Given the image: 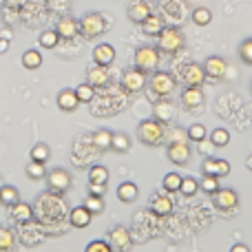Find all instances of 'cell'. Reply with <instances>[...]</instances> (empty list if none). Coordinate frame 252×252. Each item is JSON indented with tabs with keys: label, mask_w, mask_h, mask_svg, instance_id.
I'll list each match as a JSON object with an SVG mask.
<instances>
[{
	"label": "cell",
	"mask_w": 252,
	"mask_h": 252,
	"mask_svg": "<svg viewBox=\"0 0 252 252\" xmlns=\"http://www.w3.org/2000/svg\"><path fill=\"white\" fill-rule=\"evenodd\" d=\"M184 44H186V35L177 27H164L157 35V47L164 53H177L179 49H184Z\"/></svg>",
	"instance_id": "6da1fadb"
},
{
	"label": "cell",
	"mask_w": 252,
	"mask_h": 252,
	"mask_svg": "<svg viewBox=\"0 0 252 252\" xmlns=\"http://www.w3.org/2000/svg\"><path fill=\"white\" fill-rule=\"evenodd\" d=\"M137 137L146 146H159L164 142V126L159 120H144L137 126Z\"/></svg>",
	"instance_id": "7a4b0ae2"
},
{
	"label": "cell",
	"mask_w": 252,
	"mask_h": 252,
	"mask_svg": "<svg viewBox=\"0 0 252 252\" xmlns=\"http://www.w3.org/2000/svg\"><path fill=\"white\" fill-rule=\"evenodd\" d=\"M78 25H80V33H82L84 38H89V40L97 38V35H102L106 31L104 16H102V13H97V11L84 13V16L78 20Z\"/></svg>",
	"instance_id": "3957f363"
},
{
	"label": "cell",
	"mask_w": 252,
	"mask_h": 252,
	"mask_svg": "<svg viewBox=\"0 0 252 252\" xmlns=\"http://www.w3.org/2000/svg\"><path fill=\"white\" fill-rule=\"evenodd\" d=\"M157 64H159V51L155 47H139L135 51V66L142 69L144 73L148 71H155Z\"/></svg>",
	"instance_id": "277c9868"
},
{
	"label": "cell",
	"mask_w": 252,
	"mask_h": 252,
	"mask_svg": "<svg viewBox=\"0 0 252 252\" xmlns=\"http://www.w3.org/2000/svg\"><path fill=\"white\" fill-rule=\"evenodd\" d=\"M175 87H177L175 78L170 73H166V71H157L151 78V91L155 93L157 97H168L170 93L175 91Z\"/></svg>",
	"instance_id": "5b68a950"
},
{
	"label": "cell",
	"mask_w": 252,
	"mask_h": 252,
	"mask_svg": "<svg viewBox=\"0 0 252 252\" xmlns=\"http://www.w3.org/2000/svg\"><path fill=\"white\" fill-rule=\"evenodd\" d=\"M122 87H124V91L126 93H139V91H144V87H146V73H144L142 69H128V71H124V75H122Z\"/></svg>",
	"instance_id": "8992f818"
},
{
	"label": "cell",
	"mask_w": 252,
	"mask_h": 252,
	"mask_svg": "<svg viewBox=\"0 0 252 252\" xmlns=\"http://www.w3.org/2000/svg\"><path fill=\"white\" fill-rule=\"evenodd\" d=\"M47 186L51 192H66L71 188V175L64 168H56L47 173Z\"/></svg>",
	"instance_id": "52a82bcc"
},
{
	"label": "cell",
	"mask_w": 252,
	"mask_h": 252,
	"mask_svg": "<svg viewBox=\"0 0 252 252\" xmlns=\"http://www.w3.org/2000/svg\"><path fill=\"white\" fill-rule=\"evenodd\" d=\"M166 155H168V159L173 161V164L184 166V164H188L192 151H190V146L186 144V139H177V142H170L168 144V151H166Z\"/></svg>",
	"instance_id": "ba28073f"
},
{
	"label": "cell",
	"mask_w": 252,
	"mask_h": 252,
	"mask_svg": "<svg viewBox=\"0 0 252 252\" xmlns=\"http://www.w3.org/2000/svg\"><path fill=\"white\" fill-rule=\"evenodd\" d=\"M213 204L215 208L228 213V210H235L239 206V197H237V192L232 188H219L217 192H213Z\"/></svg>",
	"instance_id": "9c48e42d"
},
{
	"label": "cell",
	"mask_w": 252,
	"mask_h": 252,
	"mask_svg": "<svg viewBox=\"0 0 252 252\" xmlns=\"http://www.w3.org/2000/svg\"><path fill=\"white\" fill-rule=\"evenodd\" d=\"M179 75H182V82H186L188 87H201L204 82L206 73H204V66L195 64V62H188L179 69Z\"/></svg>",
	"instance_id": "30bf717a"
},
{
	"label": "cell",
	"mask_w": 252,
	"mask_h": 252,
	"mask_svg": "<svg viewBox=\"0 0 252 252\" xmlns=\"http://www.w3.org/2000/svg\"><path fill=\"white\" fill-rule=\"evenodd\" d=\"M173 199H170V192L168 190H161V192H155L151 197V210L159 217H166V215L173 213Z\"/></svg>",
	"instance_id": "8fae6325"
},
{
	"label": "cell",
	"mask_w": 252,
	"mask_h": 252,
	"mask_svg": "<svg viewBox=\"0 0 252 252\" xmlns=\"http://www.w3.org/2000/svg\"><path fill=\"white\" fill-rule=\"evenodd\" d=\"M109 244L115 250H126L130 248V232L126 226H115L109 230Z\"/></svg>",
	"instance_id": "7c38bea8"
},
{
	"label": "cell",
	"mask_w": 252,
	"mask_h": 252,
	"mask_svg": "<svg viewBox=\"0 0 252 252\" xmlns=\"http://www.w3.org/2000/svg\"><path fill=\"white\" fill-rule=\"evenodd\" d=\"M201 170H204V175H215V177H226L228 173H230V164H228L226 159H215V157H208V159L201 164Z\"/></svg>",
	"instance_id": "4fadbf2b"
},
{
	"label": "cell",
	"mask_w": 252,
	"mask_h": 252,
	"mask_svg": "<svg viewBox=\"0 0 252 252\" xmlns=\"http://www.w3.org/2000/svg\"><path fill=\"white\" fill-rule=\"evenodd\" d=\"M111 80V73H109V66L104 64H95L87 71V82L91 87H106Z\"/></svg>",
	"instance_id": "5bb4252c"
},
{
	"label": "cell",
	"mask_w": 252,
	"mask_h": 252,
	"mask_svg": "<svg viewBox=\"0 0 252 252\" xmlns=\"http://www.w3.org/2000/svg\"><path fill=\"white\" fill-rule=\"evenodd\" d=\"M56 31H58V35H60V38L71 40V38H75V35L80 33V25H78V20H75V18L62 16L60 20H58V25H56Z\"/></svg>",
	"instance_id": "9a60e30c"
},
{
	"label": "cell",
	"mask_w": 252,
	"mask_h": 252,
	"mask_svg": "<svg viewBox=\"0 0 252 252\" xmlns=\"http://www.w3.org/2000/svg\"><path fill=\"white\" fill-rule=\"evenodd\" d=\"M226 69H228L226 60L219 56H210L208 60L204 62V73L208 75V78H215V80L223 78V75H226Z\"/></svg>",
	"instance_id": "2e32d148"
},
{
	"label": "cell",
	"mask_w": 252,
	"mask_h": 252,
	"mask_svg": "<svg viewBox=\"0 0 252 252\" xmlns=\"http://www.w3.org/2000/svg\"><path fill=\"white\" fill-rule=\"evenodd\" d=\"M80 106V100L75 95V89H64V91L58 93V109L64 111V113H73Z\"/></svg>",
	"instance_id": "e0dca14e"
},
{
	"label": "cell",
	"mask_w": 252,
	"mask_h": 252,
	"mask_svg": "<svg viewBox=\"0 0 252 252\" xmlns=\"http://www.w3.org/2000/svg\"><path fill=\"white\" fill-rule=\"evenodd\" d=\"M153 118L155 120H159L161 124H168V122H173V118H175V104L170 100H157L155 102V109H153Z\"/></svg>",
	"instance_id": "ac0fdd59"
},
{
	"label": "cell",
	"mask_w": 252,
	"mask_h": 252,
	"mask_svg": "<svg viewBox=\"0 0 252 252\" xmlns=\"http://www.w3.org/2000/svg\"><path fill=\"white\" fill-rule=\"evenodd\" d=\"M151 7L148 2H142V0H133V4L128 7V20L135 22V25H142L148 16H151Z\"/></svg>",
	"instance_id": "d6986e66"
},
{
	"label": "cell",
	"mask_w": 252,
	"mask_h": 252,
	"mask_svg": "<svg viewBox=\"0 0 252 252\" xmlns=\"http://www.w3.org/2000/svg\"><path fill=\"white\" fill-rule=\"evenodd\" d=\"M115 60V49L111 47V44H97L95 49H93V62L95 64H104V66H111Z\"/></svg>",
	"instance_id": "ffe728a7"
},
{
	"label": "cell",
	"mask_w": 252,
	"mask_h": 252,
	"mask_svg": "<svg viewBox=\"0 0 252 252\" xmlns=\"http://www.w3.org/2000/svg\"><path fill=\"white\" fill-rule=\"evenodd\" d=\"M182 102L186 109H197V106L204 104V91L201 87H188L186 91L182 93Z\"/></svg>",
	"instance_id": "44dd1931"
},
{
	"label": "cell",
	"mask_w": 252,
	"mask_h": 252,
	"mask_svg": "<svg viewBox=\"0 0 252 252\" xmlns=\"http://www.w3.org/2000/svg\"><path fill=\"white\" fill-rule=\"evenodd\" d=\"M9 213H11V219L16 223H27L33 217V210H31L29 204H22V201H16L13 206H9Z\"/></svg>",
	"instance_id": "7402d4cb"
},
{
	"label": "cell",
	"mask_w": 252,
	"mask_h": 252,
	"mask_svg": "<svg viewBox=\"0 0 252 252\" xmlns=\"http://www.w3.org/2000/svg\"><path fill=\"white\" fill-rule=\"evenodd\" d=\"M91 217H93V215L89 213V210L84 208V204H82V206H78V208L71 210L69 221H71V226H73V228H87L89 223H91Z\"/></svg>",
	"instance_id": "603a6c76"
},
{
	"label": "cell",
	"mask_w": 252,
	"mask_h": 252,
	"mask_svg": "<svg viewBox=\"0 0 252 252\" xmlns=\"http://www.w3.org/2000/svg\"><path fill=\"white\" fill-rule=\"evenodd\" d=\"M137 195H139V190L133 182L120 184V188H118V199L120 201H124V204H133V201L137 199Z\"/></svg>",
	"instance_id": "cb8c5ba5"
},
{
	"label": "cell",
	"mask_w": 252,
	"mask_h": 252,
	"mask_svg": "<svg viewBox=\"0 0 252 252\" xmlns=\"http://www.w3.org/2000/svg\"><path fill=\"white\" fill-rule=\"evenodd\" d=\"M164 27H166L164 20H161L159 16H155V13H151V16L142 22V29L146 35H159V31L164 29Z\"/></svg>",
	"instance_id": "d4e9b609"
},
{
	"label": "cell",
	"mask_w": 252,
	"mask_h": 252,
	"mask_svg": "<svg viewBox=\"0 0 252 252\" xmlns=\"http://www.w3.org/2000/svg\"><path fill=\"white\" fill-rule=\"evenodd\" d=\"M40 64H42V56H40V51L29 49V51L22 53V66H25V69L35 71V69H40Z\"/></svg>",
	"instance_id": "484cf974"
},
{
	"label": "cell",
	"mask_w": 252,
	"mask_h": 252,
	"mask_svg": "<svg viewBox=\"0 0 252 252\" xmlns=\"http://www.w3.org/2000/svg\"><path fill=\"white\" fill-rule=\"evenodd\" d=\"M25 173H27V177L33 179V182H40V179L47 177V168H44V164H42V161H33V159L27 164Z\"/></svg>",
	"instance_id": "4316f807"
},
{
	"label": "cell",
	"mask_w": 252,
	"mask_h": 252,
	"mask_svg": "<svg viewBox=\"0 0 252 252\" xmlns=\"http://www.w3.org/2000/svg\"><path fill=\"white\" fill-rule=\"evenodd\" d=\"M111 137H113L111 130H95V133H93V146H95L97 151H109Z\"/></svg>",
	"instance_id": "83f0119b"
},
{
	"label": "cell",
	"mask_w": 252,
	"mask_h": 252,
	"mask_svg": "<svg viewBox=\"0 0 252 252\" xmlns=\"http://www.w3.org/2000/svg\"><path fill=\"white\" fill-rule=\"evenodd\" d=\"M16 201H20V192L13 186H2L0 188V204L2 206H13Z\"/></svg>",
	"instance_id": "f1b7e54d"
},
{
	"label": "cell",
	"mask_w": 252,
	"mask_h": 252,
	"mask_svg": "<svg viewBox=\"0 0 252 252\" xmlns=\"http://www.w3.org/2000/svg\"><path fill=\"white\" fill-rule=\"evenodd\" d=\"M111 148H113L115 153H128V148H130V139H128V135H124V133H113V137H111Z\"/></svg>",
	"instance_id": "f546056e"
},
{
	"label": "cell",
	"mask_w": 252,
	"mask_h": 252,
	"mask_svg": "<svg viewBox=\"0 0 252 252\" xmlns=\"http://www.w3.org/2000/svg\"><path fill=\"white\" fill-rule=\"evenodd\" d=\"M75 95H78V100H80V104H89V102H93L95 100V87H91L89 82H84V84H80L78 89H75Z\"/></svg>",
	"instance_id": "4dcf8cb0"
},
{
	"label": "cell",
	"mask_w": 252,
	"mask_h": 252,
	"mask_svg": "<svg viewBox=\"0 0 252 252\" xmlns=\"http://www.w3.org/2000/svg\"><path fill=\"white\" fill-rule=\"evenodd\" d=\"M84 208L91 215H100L102 210H104V199H102L100 195H89L87 199H84Z\"/></svg>",
	"instance_id": "1f68e13d"
},
{
	"label": "cell",
	"mask_w": 252,
	"mask_h": 252,
	"mask_svg": "<svg viewBox=\"0 0 252 252\" xmlns=\"http://www.w3.org/2000/svg\"><path fill=\"white\" fill-rule=\"evenodd\" d=\"M109 182V170L104 166H93L89 170V184H106Z\"/></svg>",
	"instance_id": "d6a6232c"
},
{
	"label": "cell",
	"mask_w": 252,
	"mask_h": 252,
	"mask_svg": "<svg viewBox=\"0 0 252 252\" xmlns=\"http://www.w3.org/2000/svg\"><path fill=\"white\" fill-rule=\"evenodd\" d=\"M182 175L179 173H168L164 177V182H161V186H164V190L168 192H179V186H182Z\"/></svg>",
	"instance_id": "836d02e7"
},
{
	"label": "cell",
	"mask_w": 252,
	"mask_h": 252,
	"mask_svg": "<svg viewBox=\"0 0 252 252\" xmlns=\"http://www.w3.org/2000/svg\"><path fill=\"white\" fill-rule=\"evenodd\" d=\"M58 40H60V35H58L56 29L42 31V33H40V47H44V49H56V47H58Z\"/></svg>",
	"instance_id": "e575fe53"
},
{
	"label": "cell",
	"mask_w": 252,
	"mask_h": 252,
	"mask_svg": "<svg viewBox=\"0 0 252 252\" xmlns=\"http://www.w3.org/2000/svg\"><path fill=\"white\" fill-rule=\"evenodd\" d=\"M210 20H213V13H210V9H206V7H197L195 11H192V22H195L197 27H206V25H210Z\"/></svg>",
	"instance_id": "d590c367"
},
{
	"label": "cell",
	"mask_w": 252,
	"mask_h": 252,
	"mask_svg": "<svg viewBox=\"0 0 252 252\" xmlns=\"http://www.w3.org/2000/svg\"><path fill=\"white\" fill-rule=\"evenodd\" d=\"M49 157H51V148H49L47 144L40 142V144H35V146L31 148V159H33V161H42V164H44Z\"/></svg>",
	"instance_id": "8d00e7d4"
},
{
	"label": "cell",
	"mask_w": 252,
	"mask_h": 252,
	"mask_svg": "<svg viewBox=\"0 0 252 252\" xmlns=\"http://www.w3.org/2000/svg\"><path fill=\"white\" fill-rule=\"evenodd\" d=\"M199 188L206 192V195H213V192H217L219 188V177H215V175H206L204 179H201V184H199Z\"/></svg>",
	"instance_id": "74e56055"
},
{
	"label": "cell",
	"mask_w": 252,
	"mask_h": 252,
	"mask_svg": "<svg viewBox=\"0 0 252 252\" xmlns=\"http://www.w3.org/2000/svg\"><path fill=\"white\" fill-rule=\"evenodd\" d=\"M197 190H199V182H197V179H192V177H184V179H182L179 192H182L184 197H192Z\"/></svg>",
	"instance_id": "f35d334b"
},
{
	"label": "cell",
	"mask_w": 252,
	"mask_h": 252,
	"mask_svg": "<svg viewBox=\"0 0 252 252\" xmlns=\"http://www.w3.org/2000/svg\"><path fill=\"white\" fill-rule=\"evenodd\" d=\"M210 142L215 144V146H228V142H230V133H228L226 128H215L213 133H210Z\"/></svg>",
	"instance_id": "ab89813d"
},
{
	"label": "cell",
	"mask_w": 252,
	"mask_h": 252,
	"mask_svg": "<svg viewBox=\"0 0 252 252\" xmlns=\"http://www.w3.org/2000/svg\"><path fill=\"white\" fill-rule=\"evenodd\" d=\"M186 137L188 139H192V142H204L206 139V126L204 124H192L190 128L186 130Z\"/></svg>",
	"instance_id": "60d3db41"
},
{
	"label": "cell",
	"mask_w": 252,
	"mask_h": 252,
	"mask_svg": "<svg viewBox=\"0 0 252 252\" xmlns=\"http://www.w3.org/2000/svg\"><path fill=\"white\" fill-rule=\"evenodd\" d=\"M16 244V237L9 228H0V250H11Z\"/></svg>",
	"instance_id": "b9f144b4"
},
{
	"label": "cell",
	"mask_w": 252,
	"mask_h": 252,
	"mask_svg": "<svg viewBox=\"0 0 252 252\" xmlns=\"http://www.w3.org/2000/svg\"><path fill=\"white\" fill-rule=\"evenodd\" d=\"M239 56H241V60H244L246 64L252 66V38H248V40H244V42H241Z\"/></svg>",
	"instance_id": "7bdbcfd3"
},
{
	"label": "cell",
	"mask_w": 252,
	"mask_h": 252,
	"mask_svg": "<svg viewBox=\"0 0 252 252\" xmlns=\"http://www.w3.org/2000/svg\"><path fill=\"white\" fill-rule=\"evenodd\" d=\"M113 248H111L109 241H91V244L87 246V252H111Z\"/></svg>",
	"instance_id": "ee69618b"
},
{
	"label": "cell",
	"mask_w": 252,
	"mask_h": 252,
	"mask_svg": "<svg viewBox=\"0 0 252 252\" xmlns=\"http://www.w3.org/2000/svg\"><path fill=\"white\" fill-rule=\"evenodd\" d=\"M89 190H91V195H100V197H104V192H106V184H89Z\"/></svg>",
	"instance_id": "f6af8a7d"
},
{
	"label": "cell",
	"mask_w": 252,
	"mask_h": 252,
	"mask_svg": "<svg viewBox=\"0 0 252 252\" xmlns=\"http://www.w3.org/2000/svg\"><path fill=\"white\" fill-rule=\"evenodd\" d=\"M230 250H232V252H250V248H248L246 244H235Z\"/></svg>",
	"instance_id": "bcb514c9"
},
{
	"label": "cell",
	"mask_w": 252,
	"mask_h": 252,
	"mask_svg": "<svg viewBox=\"0 0 252 252\" xmlns=\"http://www.w3.org/2000/svg\"><path fill=\"white\" fill-rule=\"evenodd\" d=\"M9 42H11V40H7V38H0V53H7Z\"/></svg>",
	"instance_id": "7dc6e473"
},
{
	"label": "cell",
	"mask_w": 252,
	"mask_h": 252,
	"mask_svg": "<svg viewBox=\"0 0 252 252\" xmlns=\"http://www.w3.org/2000/svg\"><path fill=\"white\" fill-rule=\"evenodd\" d=\"M0 38L11 40V38H13V31H11V29H2V31H0Z\"/></svg>",
	"instance_id": "c3c4849f"
},
{
	"label": "cell",
	"mask_w": 252,
	"mask_h": 252,
	"mask_svg": "<svg viewBox=\"0 0 252 252\" xmlns=\"http://www.w3.org/2000/svg\"><path fill=\"white\" fill-rule=\"evenodd\" d=\"M246 164H248V168H252V157H248V161H246Z\"/></svg>",
	"instance_id": "681fc988"
}]
</instances>
